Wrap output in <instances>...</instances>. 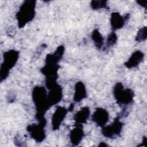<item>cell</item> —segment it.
<instances>
[{"mask_svg": "<svg viewBox=\"0 0 147 147\" xmlns=\"http://www.w3.org/2000/svg\"><path fill=\"white\" fill-rule=\"evenodd\" d=\"M32 97L37 111L36 118L38 121L46 119L45 114L51 107L48 103L45 88L39 86L34 87L32 91Z\"/></svg>", "mask_w": 147, "mask_h": 147, "instance_id": "cell-1", "label": "cell"}, {"mask_svg": "<svg viewBox=\"0 0 147 147\" xmlns=\"http://www.w3.org/2000/svg\"><path fill=\"white\" fill-rule=\"evenodd\" d=\"M36 15V1L33 0L25 1L19 8L16 14L18 26L24 28L27 24L32 21Z\"/></svg>", "mask_w": 147, "mask_h": 147, "instance_id": "cell-2", "label": "cell"}, {"mask_svg": "<svg viewBox=\"0 0 147 147\" xmlns=\"http://www.w3.org/2000/svg\"><path fill=\"white\" fill-rule=\"evenodd\" d=\"M19 51L10 49L3 54V61L0 68V81L5 80L9 75L10 70L16 64L19 58Z\"/></svg>", "mask_w": 147, "mask_h": 147, "instance_id": "cell-3", "label": "cell"}, {"mask_svg": "<svg viewBox=\"0 0 147 147\" xmlns=\"http://www.w3.org/2000/svg\"><path fill=\"white\" fill-rule=\"evenodd\" d=\"M113 95L119 106H127L133 102L134 93L130 88H125L122 83H117L113 88Z\"/></svg>", "mask_w": 147, "mask_h": 147, "instance_id": "cell-4", "label": "cell"}, {"mask_svg": "<svg viewBox=\"0 0 147 147\" xmlns=\"http://www.w3.org/2000/svg\"><path fill=\"white\" fill-rule=\"evenodd\" d=\"M121 117L119 115L114 119L111 124L102 127V133L105 137L115 138L121 134L123 126V123L119 120Z\"/></svg>", "mask_w": 147, "mask_h": 147, "instance_id": "cell-5", "label": "cell"}, {"mask_svg": "<svg viewBox=\"0 0 147 147\" xmlns=\"http://www.w3.org/2000/svg\"><path fill=\"white\" fill-rule=\"evenodd\" d=\"M46 124L45 122H38L37 124L33 123L27 126V131L37 142H41L45 140L46 134L44 127Z\"/></svg>", "mask_w": 147, "mask_h": 147, "instance_id": "cell-6", "label": "cell"}, {"mask_svg": "<svg viewBox=\"0 0 147 147\" xmlns=\"http://www.w3.org/2000/svg\"><path fill=\"white\" fill-rule=\"evenodd\" d=\"M68 112V109L64 107L58 106L56 108L52 117V127L53 130L59 129Z\"/></svg>", "mask_w": 147, "mask_h": 147, "instance_id": "cell-7", "label": "cell"}, {"mask_svg": "<svg viewBox=\"0 0 147 147\" xmlns=\"http://www.w3.org/2000/svg\"><path fill=\"white\" fill-rule=\"evenodd\" d=\"M91 119L98 126L103 127L109 121V114L106 109L98 107L92 114Z\"/></svg>", "mask_w": 147, "mask_h": 147, "instance_id": "cell-8", "label": "cell"}, {"mask_svg": "<svg viewBox=\"0 0 147 147\" xmlns=\"http://www.w3.org/2000/svg\"><path fill=\"white\" fill-rule=\"evenodd\" d=\"M63 98V91L61 87L59 85L51 90L47 94V98L50 107L57 105L59 103Z\"/></svg>", "mask_w": 147, "mask_h": 147, "instance_id": "cell-9", "label": "cell"}, {"mask_svg": "<svg viewBox=\"0 0 147 147\" xmlns=\"http://www.w3.org/2000/svg\"><path fill=\"white\" fill-rule=\"evenodd\" d=\"M84 136L82 124H75V127L69 133V139L72 145H78L82 140Z\"/></svg>", "mask_w": 147, "mask_h": 147, "instance_id": "cell-10", "label": "cell"}, {"mask_svg": "<svg viewBox=\"0 0 147 147\" xmlns=\"http://www.w3.org/2000/svg\"><path fill=\"white\" fill-rule=\"evenodd\" d=\"M144 54L140 50L134 52L124 65L129 69L137 67L144 60Z\"/></svg>", "mask_w": 147, "mask_h": 147, "instance_id": "cell-11", "label": "cell"}, {"mask_svg": "<svg viewBox=\"0 0 147 147\" xmlns=\"http://www.w3.org/2000/svg\"><path fill=\"white\" fill-rule=\"evenodd\" d=\"M128 16L129 14L123 17L118 12L112 13L110 17V24L112 29L116 30L122 28L124 26L125 21L127 19Z\"/></svg>", "mask_w": 147, "mask_h": 147, "instance_id": "cell-12", "label": "cell"}, {"mask_svg": "<svg viewBox=\"0 0 147 147\" xmlns=\"http://www.w3.org/2000/svg\"><path fill=\"white\" fill-rule=\"evenodd\" d=\"M64 47L63 45L59 46L56 50L52 54H48L45 58L46 64H58V62L62 58L64 53Z\"/></svg>", "mask_w": 147, "mask_h": 147, "instance_id": "cell-13", "label": "cell"}, {"mask_svg": "<svg viewBox=\"0 0 147 147\" xmlns=\"http://www.w3.org/2000/svg\"><path fill=\"white\" fill-rule=\"evenodd\" d=\"M87 97V91L84 84L82 82H78L75 86V93L74 100L80 102Z\"/></svg>", "mask_w": 147, "mask_h": 147, "instance_id": "cell-14", "label": "cell"}, {"mask_svg": "<svg viewBox=\"0 0 147 147\" xmlns=\"http://www.w3.org/2000/svg\"><path fill=\"white\" fill-rule=\"evenodd\" d=\"M90 115V110L88 107L84 106L79 110L74 116V119L76 123H85L88 119Z\"/></svg>", "mask_w": 147, "mask_h": 147, "instance_id": "cell-15", "label": "cell"}, {"mask_svg": "<svg viewBox=\"0 0 147 147\" xmlns=\"http://www.w3.org/2000/svg\"><path fill=\"white\" fill-rule=\"evenodd\" d=\"M91 38L95 47L98 49H101L103 45L104 38L98 29H95L91 33Z\"/></svg>", "mask_w": 147, "mask_h": 147, "instance_id": "cell-16", "label": "cell"}, {"mask_svg": "<svg viewBox=\"0 0 147 147\" xmlns=\"http://www.w3.org/2000/svg\"><path fill=\"white\" fill-rule=\"evenodd\" d=\"M147 37L146 27L144 26L139 29L136 36V40L137 42H142L146 40Z\"/></svg>", "mask_w": 147, "mask_h": 147, "instance_id": "cell-17", "label": "cell"}, {"mask_svg": "<svg viewBox=\"0 0 147 147\" xmlns=\"http://www.w3.org/2000/svg\"><path fill=\"white\" fill-rule=\"evenodd\" d=\"M91 7L94 10L107 7V1H92L90 3Z\"/></svg>", "mask_w": 147, "mask_h": 147, "instance_id": "cell-18", "label": "cell"}, {"mask_svg": "<svg viewBox=\"0 0 147 147\" xmlns=\"http://www.w3.org/2000/svg\"><path fill=\"white\" fill-rule=\"evenodd\" d=\"M117 41V36L116 33L114 32H111L109 34L108 36L107 39V42H106V46L107 47H110L113 46Z\"/></svg>", "mask_w": 147, "mask_h": 147, "instance_id": "cell-19", "label": "cell"}, {"mask_svg": "<svg viewBox=\"0 0 147 147\" xmlns=\"http://www.w3.org/2000/svg\"><path fill=\"white\" fill-rule=\"evenodd\" d=\"M146 1H138L137 3L141 6L144 7H146Z\"/></svg>", "mask_w": 147, "mask_h": 147, "instance_id": "cell-20", "label": "cell"}, {"mask_svg": "<svg viewBox=\"0 0 147 147\" xmlns=\"http://www.w3.org/2000/svg\"><path fill=\"white\" fill-rule=\"evenodd\" d=\"M74 104L72 103L70 105L69 107H68V111H72L74 110Z\"/></svg>", "mask_w": 147, "mask_h": 147, "instance_id": "cell-21", "label": "cell"}, {"mask_svg": "<svg viewBox=\"0 0 147 147\" xmlns=\"http://www.w3.org/2000/svg\"><path fill=\"white\" fill-rule=\"evenodd\" d=\"M107 146V145L106 144L104 143L103 142H101L99 145V146Z\"/></svg>", "mask_w": 147, "mask_h": 147, "instance_id": "cell-22", "label": "cell"}]
</instances>
